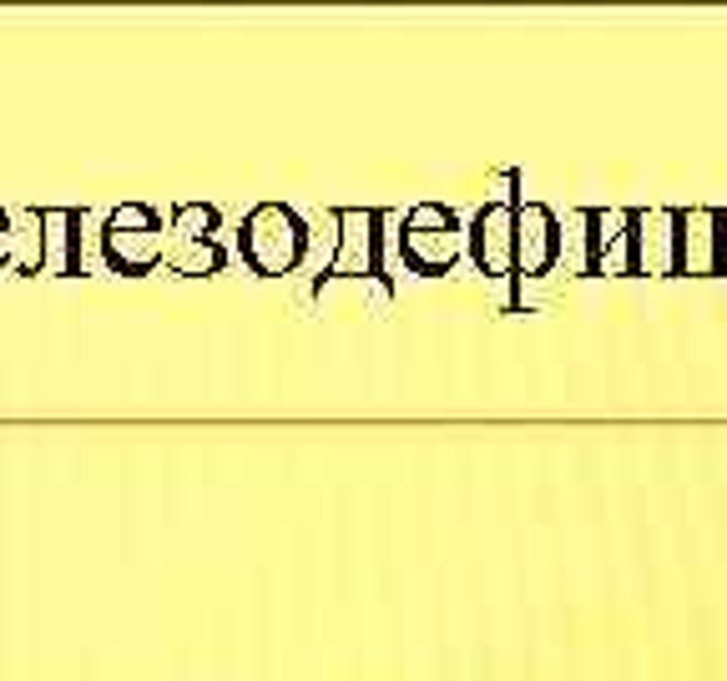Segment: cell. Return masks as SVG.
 Wrapping results in <instances>:
<instances>
[{"label":"cell","instance_id":"cell-1","mask_svg":"<svg viewBox=\"0 0 727 681\" xmlns=\"http://www.w3.org/2000/svg\"><path fill=\"white\" fill-rule=\"evenodd\" d=\"M238 253L258 278L293 272L303 263V253H309V223H303L289 202H258V208L243 217Z\"/></svg>","mask_w":727,"mask_h":681},{"label":"cell","instance_id":"cell-2","mask_svg":"<svg viewBox=\"0 0 727 681\" xmlns=\"http://www.w3.org/2000/svg\"><path fill=\"white\" fill-rule=\"evenodd\" d=\"M400 227H404L400 233V258L410 263L414 272L435 278V272H450L455 263H460L465 227L445 202H414V208L400 217Z\"/></svg>","mask_w":727,"mask_h":681},{"label":"cell","instance_id":"cell-3","mask_svg":"<svg viewBox=\"0 0 727 681\" xmlns=\"http://www.w3.org/2000/svg\"><path fill=\"white\" fill-rule=\"evenodd\" d=\"M379 272V212L374 208H339V243H334V258L318 272V293L328 283H344V278H369Z\"/></svg>","mask_w":727,"mask_h":681},{"label":"cell","instance_id":"cell-4","mask_svg":"<svg viewBox=\"0 0 727 681\" xmlns=\"http://www.w3.org/2000/svg\"><path fill=\"white\" fill-rule=\"evenodd\" d=\"M561 263V223L546 202H526L515 208V272L511 278H546Z\"/></svg>","mask_w":727,"mask_h":681},{"label":"cell","instance_id":"cell-5","mask_svg":"<svg viewBox=\"0 0 727 681\" xmlns=\"http://www.w3.org/2000/svg\"><path fill=\"white\" fill-rule=\"evenodd\" d=\"M631 272H647V278L678 272V212L672 208L631 212Z\"/></svg>","mask_w":727,"mask_h":681},{"label":"cell","instance_id":"cell-6","mask_svg":"<svg viewBox=\"0 0 727 681\" xmlns=\"http://www.w3.org/2000/svg\"><path fill=\"white\" fill-rule=\"evenodd\" d=\"M465 248L485 278H511L515 272V208H480L476 223L465 227Z\"/></svg>","mask_w":727,"mask_h":681},{"label":"cell","instance_id":"cell-7","mask_svg":"<svg viewBox=\"0 0 727 681\" xmlns=\"http://www.w3.org/2000/svg\"><path fill=\"white\" fill-rule=\"evenodd\" d=\"M586 272H631V208L586 212Z\"/></svg>","mask_w":727,"mask_h":681},{"label":"cell","instance_id":"cell-8","mask_svg":"<svg viewBox=\"0 0 727 681\" xmlns=\"http://www.w3.org/2000/svg\"><path fill=\"white\" fill-rule=\"evenodd\" d=\"M167 243L172 233H163V223H147V227H101V253L116 272H152L157 263L167 258Z\"/></svg>","mask_w":727,"mask_h":681},{"label":"cell","instance_id":"cell-9","mask_svg":"<svg viewBox=\"0 0 727 681\" xmlns=\"http://www.w3.org/2000/svg\"><path fill=\"white\" fill-rule=\"evenodd\" d=\"M678 272H687V278L717 272V212L713 208L678 212Z\"/></svg>","mask_w":727,"mask_h":681},{"label":"cell","instance_id":"cell-10","mask_svg":"<svg viewBox=\"0 0 727 681\" xmlns=\"http://www.w3.org/2000/svg\"><path fill=\"white\" fill-rule=\"evenodd\" d=\"M41 212V272H76L81 268V217L71 208H36Z\"/></svg>","mask_w":727,"mask_h":681},{"label":"cell","instance_id":"cell-11","mask_svg":"<svg viewBox=\"0 0 727 681\" xmlns=\"http://www.w3.org/2000/svg\"><path fill=\"white\" fill-rule=\"evenodd\" d=\"M167 268L172 272H182V278H208V272H223V263H227V253L217 248L213 237L208 243H182V237H172L167 243Z\"/></svg>","mask_w":727,"mask_h":681},{"label":"cell","instance_id":"cell-12","mask_svg":"<svg viewBox=\"0 0 727 681\" xmlns=\"http://www.w3.org/2000/svg\"><path fill=\"white\" fill-rule=\"evenodd\" d=\"M213 233H217L213 202H177L172 208V237H182V243H208Z\"/></svg>","mask_w":727,"mask_h":681},{"label":"cell","instance_id":"cell-13","mask_svg":"<svg viewBox=\"0 0 727 681\" xmlns=\"http://www.w3.org/2000/svg\"><path fill=\"white\" fill-rule=\"evenodd\" d=\"M147 223H157V212L147 202H122V208L107 212V227H147Z\"/></svg>","mask_w":727,"mask_h":681},{"label":"cell","instance_id":"cell-14","mask_svg":"<svg viewBox=\"0 0 727 681\" xmlns=\"http://www.w3.org/2000/svg\"><path fill=\"white\" fill-rule=\"evenodd\" d=\"M717 272H727V212H717Z\"/></svg>","mask_w":727,"mask_h":681},{"label":"cell","instance_id":"cell-15","mask_svg":"<svg viewBox=\"0 0 727 681\" xmlns=\"http://www.w3.org/2000/svg\"><path fill=\"white\" fill-rule=\"evenodd\" d=\"M0 268H11V227H0Z\"/></svg>","mask_w":727,"mask_h":681},{"label":"cell","instance_id":"cell-16","mask_svg":"<svg viewBox=\"0 0 727 681\" xmlns=\"http://www.w3.org/2000/svg\"><path fill=\"white\" fill-rule=\"evenodd\" d=\"M0 227H11V212H0Z\"/></svg>","mask_w":727,"mask_h":681}]
</instances>
